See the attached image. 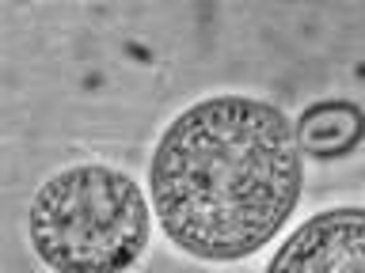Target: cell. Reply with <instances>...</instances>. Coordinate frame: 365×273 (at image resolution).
<instances>
[{"mask_svg":"<svg viewBox=\"0 0 365 273\" xmlns=\"http://www.w3.org/2000/svg\"><path fill=\"white\" fill-rule=\"evenodd\" d=\"M301 152L312 159H342L365 141V110L350 99H319L297 118Z\"/></svg>","mask_w":365,"mask_h":273,"instance_id":"4","label":"cell"},{"mask_svg":"<svg viewBox=\"0 0 365 273\" xmlns=\"http://www.w3.org/2000/svg\"><path fill=\"white\" fill-rule=\"evenodd\" d=\"M27 235L53 273H125L148 247L153 209L125 171L80 164L34 190Z\"/></svg>","mask_w":365,"mask_h":273,"instance_id":"2","label":"cell"},{"mask_svg":"<svg viewBox=\"0 0 365 273\" xmlns=\"http://www.w3.org/2000/svg\"><path fill=\"white\" fill-rule=\"evenodd\" d=\"M297 122L255 95H210L179 114L148 159L164 235L202 262H240L285 228L301 201Z\"/></svg>","mask_w":365,"mask_h":273,"instance_id":"1","label":"cell"},{"mask_svg":"<svg viewBox=\"0 0 365 273\" xmlns=\"http://www.w3.org/2000/svg\"><path fill=\"white\" fill-rule=\"evenodd\" d=\"M267 273H365V205L312 213L278 243Z\"/></svg>","mask_w":365,"mask_h":273,"instance_id":"3","label":"cell"}]
</instances>
